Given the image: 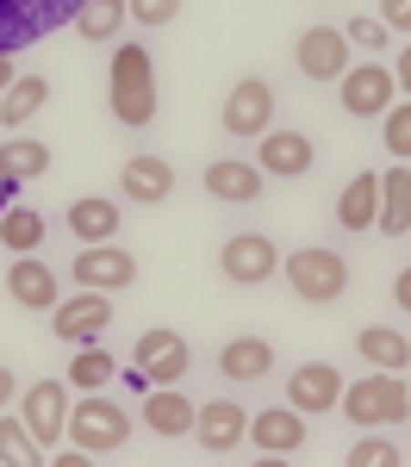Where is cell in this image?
Listing matches in <instances>:
<instances>
[{"label": "cell", "instance_id": "obj_31", "mask_svg": "<svg viewBox=\"0 0 411 467\" xmlns=\"http://www.w3.org/2000/svg\"><path fill=\"white\" fill-rule=\"evenodd\" d=\"M37 244H44V213H32V206H6V213H0V250L32 255Z\"/></svg>", "mask_w": 411, "mask_h": 467}, {"label": "cell", "instance_id": "obj_26", "mask_svg": "<svg viewBox=\"0 0 411 467\" xmlns=\"http://www.w3.org/2000/svg\"><path fill=\"white\" fill-rule=\"evenodd\" d=\"M63 224H69L75 244H112L118 237V206L100 200V193H87V200H75L69 213H63Z\"/></svg>", "mask_w": 411, "mask_h": 467}, {"label": "cell", "instance_id": "obj_3", "mask_svg": "<svg viewBox=\"0 0 411 467\" xmlns=\"http://www.w3.org/2000/svg\"><path fill=\"white\" fill-rule=\"evenodd\" d=\"M281 275H287L293 299H305V306H331V299L349 293V262H343L336 250H324V244L287 250L281 255Z\"/></svg>", "mask_w": 411, "mask_h": 467}, {"label": "cell", "instance_id": "obj_36", "mask_svg": "<svg viewBox=\"0 0 411 467\" xmlns=\"http://www.w3.org/2000/svg\"><path fill=\"white\" fill-rule=\"evenodd\" d=\"M343 37H349V44H362V50H380V44H386V26H380V19H349Z\"/></svg>", "mask_w": 411, "mask_h": 467}, {"label": "cell", "instance_id": "obj_14", "mask_svg": "<svg viewBox=\"0 0 411 467\" xmlns=\"http://www.w3.org/2000/svg\"><path fill=\"white\" fill-rule=\"evenodd\" d=\"M26 431L37 436V449H57V436L69 431V380L26 387Z\"/></svg>", "mask_w": 411, "mask_h": 467}, {"label": "cell", "instance_id": "obj_23", "mask_svg": "<svg viewBox=\"0 0 411 467\" xmlns=\"http://www.w3.org/2000/svg\"><path fill=\"white\" fill-rule=\"evenodd\" d=\"M380 237H406L411 231V162H393L380 175V218H374Z\"/></svg>", "mask_w": 411, "mask_h": 467}, {"label": "cell", "instance_id": "obj_24", "mask_svg": "<svg viewBox=\"0 0 411 467\" xmlns=\"http://www.w3.org/2000/svg\"><path fill=\"white\" fill-rule=\"evenodd\" d=\"M219 374L224 380H268L274 374V343L268 337H231L219 349Z\"/></svg>", "mask_w": 411, "mask_h": 467}, {"label": "cell", "instance_id": "obj_27", "mask_svg": "<svg viewBox=\"0 0 411 467\" xmlns=\"http://www.w3.org/2000/svg\"><path fill=\"white\" fill-rule=\"evenodd\" d=\"M374 218H380V175H355L336 193V224L343 231H374Z\"/></svg>", "mask_w": 411, "mask_h": 467}, {"label": "cell", "instance_id": "obj_13", "mask_svg": "<svg viewBox=\"0 0 411 467\" xmlns=\"http://www.w3.org/2000/svg\"><path fill=\"white\" fill-rule=\"evenodd\" d=\"M243 436H250V411H243L237 399H212V405H200V418H193V442H200L206 455H231V449H243Z\"/></svg>", "mask_w": 411, "mask_h": 467}, {"label": "cell", "instance_id": "obj_2", "mask_svg": "<svg viewBox=\"0 0 411 467\" xmlns=\"http://www.w3.org/2000/svg\"><path fill=\"white\" fill-rule=\"evenodd\" d=\"M336 411H343L349 424H362V431H386V424H399V418L411 411V387H406V374H380V368H374L368 380L343 387Z\"/></svg>", "mask_w": 411, "mask_h": 467}, {"label": "cell", "instance_id": "obj_18", "mask_svg": "<svg viewBox=\"0 0 411 467\" xmlns=\"http://www.w3.org/2000/svg\"><path fill=\"white\" fill-rule=\"evenodd\" d=\"M118 193L138 200V206H162V200L175 193V169H169L162 156H125V169H118Z\"/></svg>", "mask_w": 411, "mask_h": 467}, {"label": "cell", "instance_id": "obj_42", "mask_svg": "<svg viewBox=\"0 0 411 467\" xmlns=\"http://www.w3.org/2000/svg\"><path fill=\"white\" fill-rule=\"evenodd\" d=\"M13 81H19V75H13V57H6V50H0V94H6V88H13Z\"/></svg>", "mask_w": 411, "mask_h": 467}, {"label": "cell", "instance_id": "obj_15", "mask_svg": "<svg viewBox=\"0 0 411 467\" xmlns=\"http://www.w3.org/2000/svg\"><path fill=\"white\" fill-rule=\"evenodd\" d=\"M312 162H318V150H312L305 131H262L256 138V169L262 175L299 181V175H312Z\"/></svg>", "mask_w": 411, "mask_h": 467}, {"label": "cell", "instance_id": "obj_19", "mask_svg": "<svg viewBox=\"0 0 411 467\" xmlns=\"http://www.w3.org/2000/svg\"><path fill=\"white\" fill-rule=\"evenodd\" d=\"M6 299H19L26 312H50V306H57V268L37 262V255H13V268H6Z\"/></svg>", "mask_w": 411, "mask_h": 467}, {"label": "cell", "instance_id": "obj_25", "mask_svg": "<svg viewBox=\"0 0 411 467\" xmlns=\"http://www.w3.org/2000/svg\"><path fill=\"white\" fill-rule=\"evenodd\" d=\"M355 356L374 361L380 374H406L411 368V337L406 330H386V324H368V330H355Z\"/></svg>", "mask_w": 411, "mask_h": 467}, {"label": "cell", "instance_id": "obj_34", "mask_svg": "<svg viewBox=\"0 0 411 467\" xmlns=\"http://www.w3.org/2000/svg\"><path fill=\"white\" fill-rule=\"evenodd\" d=\"M349 467H406V455H399L386 436H362V442L349 449Z\"/></svg>", "mask_w": 411, "mask_h": 467}, {"label": "cell", "instance_id": "obj_22", "mask_svg": "<svg viewBox=\"0 0 411 467\" xmlns=\"http://www.w3.org/2000/svg\"><path fill=\"white\" fill-rule=\"evenodd\" d=\"M50 175V144H37V138H6L0 150V200L6 193H19L26 181Z\"/></svg>", "mask_w": 411, "mask_h": 467}, {"label": "cell", "instance_id": "obj_17", "mask_svg": "<svg viewBox=\"0 0 411 467\" xmlns=\"http://www.w3.org/2000/svg\"><path fill=\"white\" fill-rule=\"evenodd\" d=\"M336 399H343V374H336L331 361H305L287 374V405L305 411V418H318V411H331Z\"/></svg>", "mask_w": 411, "mask_h": 467}, {"label": "cell", "instance_id": "obj_33", "mask_svg": "<svg viewBox=\"0 0 411 467\" xmlns=\"http://www.w3.org/2000/svg\"><path fill=\"white\" fill-rule=\"evenodd\" d=\"M380 144L393 162H411V100H393L380 112Z\"/></svg>", "mask_w": 411, "mask_h": 467}, {"label": "cell", "instance_id": "obj_41", "mask_svg": "<svg viewBox=\"0 0 411 467\" xmlns=\"http://www.w3.org/2000/svg\"><path fill=\"white\" fill-rule=\"evenodd\" d=\"M19 393V387H13V368H6V361H0V411H6V399Z\"/></svg>", "mask_w": 411, "mask_h": 467}, {"label": "cell", "instance_id": "obj_11", "mask_svg": "<svg viewBox=\"0 0 411 467\" xmlns=\"http://www.w3.org/2000/svg\"><path fill=\"white\" fill-rule=\"evenodd\" d=\"M224 131H231V138H262V131H274V88H268L262 75H243V81L231 88V100H224Z\"/></svg>", "mask_w": 411, "mask_h": 467}, {"label": "cell", "instance_id": "obj_6", "mask_svg": "<svg viewBox=\"0 0 411 467\" xmlns=\"http://www.w3.org/2000/svg\"><path fill=\"white\" fill-rule=\"evenodd\" d=\"M393 94H399V81L386 63H349L343 81H336V100L349 119H380V112L393 107Z\"/></svg>", "mask_w": 411, "mask_h": 467}, {"label": "cell", "instance_id": "obj_9", "mask_svg": "<svg viewBox=\"0 0 411 467\" xmlns=\"http://www.w3.org/2000/svg\"><path fill=\"white\" fill-rule=\"evenodd\" d=\"M187 368H193V349H187L181 330H144L138 337V374H144V387H181Z\"/></svg>", "mask_w": 411, "mask_h": 467}, {"label": "cell", "instance_id": "obj_39", "mask_svg": "<svg viewBox=\"0 0 411 467\" xmlns=\"http://www.w3.org/2000/svg\"><path fill=\"white\" fill-rule=\"evenodd\" d=\"M393 81H399V88H406V94H411V44H406V50H399V63H393Z\"/></svg>", "mask_w": 411, "mask_h": 467}, {"label": "cell", "instance_id": "obj_35", "mask_svg": "<svg viewBox=\"0 0 411 467\" xmlns=\"http://www.w3.org/2000/svg\"><path fill=\"white\" fill-rule=\"evenodd\" d=\"M181 13V0H131V19L138 26H169Z\"/></svg>", "mask_w": 411, "mask_h": 467}, {"label": "cell", "instance_id": "obj_29", "mask_svg": "<svg viewBox=\"0 0 411 467\" xmlns=\"http://www.w3.org/2000/svg\"><path fill=\"white\" fill-rule=\"evenodd\" d=\"M44 100H50V81H44V75H19V81L6 88V100H0V125L13 131V125L37 119V112H44Z\"/></svg>", "mask_w": 411, "mask_h": 467}, {"label": "cell", "instance_id": "obj_7", "mask_svg": "<svg viewBox=\"0 0 411 467\" xmlns=\"http://www.w3.org/2000/svg\"><path fill=\"white\" fill-rule=\"evenodd\" d=\"M219 268H224V281H237V287H262V281L281 275V250L262 231H237V237H224Z\"/></svg>", "mask_w": 411, "mask_h": 467}, {"label": "cell", "instance_id": "obj_10", "mask_svg": "<svg viewBox=\"0 0 411 467\" xmlns=\"http://www.w3.org/2000/svg\"><path fill=\"white\" fill-rule=\"evenodd\" d=\"M75 287H94V293H125L138 281V255L131 250H112V244H81L75 255Z\"/></svg>", "mask_w": 411, "mask_h": 467}, {"label": "cell", "instance_id": "obj_5", "mask_svg": "<svg viewBox=\"0 0 411 467\" xmlns=\"http://www.w3.org/2000/svg\"><path fill=\"white\" fill-rule=\"evenodd\" d=\"M81 0H0V50H32L37 37H50L57 26H75Z\"/></svg>", "mask_w": 411, "mask_h": 467}, {"label": "cell", "instance_id": "obj_20", "mask_svg": "<svg viewBox=\"0 0 411 467\" xmlns=\"http://www.w3.org/2000/svg\"><path fill=\"white\" fill-rule=\"evenodd\" d=\"M250 442L268 449V455H293V449H305V411H293V405H268V411H256V418H250Z\"/></svg>", "mask_w": 411, "mask_h": 467}, {"label": "cell", "instance_id": "obj_1", "mask_svg": "<svg viewBox=\"0 0 411 467\" xmlns=\"http://www.w3.org/2000/svg\"><path fill=\"white\" fill-rule=\"evenodd\" d=\"M107 107L118 125L144 131L156 119V63H149L144 44H118L112 50V69H107Z\"/></svg>", "mask_w": 411, "mask_h": 467}, {"label": "cell", "instance_id": "obj_38", "mask_svg": "<svg viewBox=\"0 0 411 467\" xmlns=\"http://www.w3.org/2000/svg\"><path fill=\"white\" fill-rule=\"evenodd\" d=\"M393 306L411 312V268H399V281H393Z\"/></svg>", "mask_w": 411, "mask_h": 467}, {"label": "cell", "instance_id": "obj_40", "mask_svg": "<svg viewBox=\"0 0 411 467\" xmlns=\"http://www.w3.org/2000/svg\"><path fill=\"white\" fill-rule=\"evenodd\" d=\"M87 462H94L87 449H57V467H87Z\"/></svg>", "mask_w": 411, "mask_h": 467}, {"label": "cell", "instance_id": "obj_32", "mask_svg": "<svg viewBox=\"0 0 411 467\" xmlns=\"http://www.w3.org/2000/svg\"><path fill=\"white\" fill-rule=\"evenodd\" d=\"M37 462H44V449L26 431V418H0V467H37Z\"/></svg>", "mask_w": 411, "mask_h": 467}, {"label": "cell", "instance_id": "obj_21", "mask_svg": "<svg viewBox=\"0 0 411 467\" xmlns=\"http://www.w3.org/2000/svg\"><path fill=\"white\" fill-rule=\"evenodd\" d=\"M193 418H200V405L181 387H149L144 393V424L156 436H193Z\"/></svg>", "mask_w": 411, "mask_h": 467}, {"label": "cell", "instance_id": "obj_16", "mask_svg": "<svg viewBox=\"0 0 411 467\" xmlns=\"http://www.w3.org/2000/svg\"><path fill=\"white\" fill-rule=\"evenodd\" d=\"M268 175H262L256 162H243V156H219V162H206V193L219 200V206H256Z\"/></svg>", "mask_w": 411, "mask_h": 467}, {"label": "cell", "instance_id": "obj_12", "mask_svg": "<svg viewBox=\"0 0 411 467\" xmlns=\"http://www.w3.org/2000/svg\"><path fill=\"white\" fill-rule=\"evenodd\" d=\"M293 57H299V75H305V81H343V69L355 63L349 37L336 32V26H305Z\"/></svg>", "mask_w": 411, "mask_h": 467}, {"label": "cell", "instance_id": "obj_28", "mask_svg": "<svg viewBox=\"0 0 411 467\" xmlns=\"http://www.w3.org/2000/svg\"><path fill=\"white\" fill-rule=\"evenodd\" d=\"M125 19H131V0H81V13H75V32L87 37V44H112Z\"/></svg>", "mask_w": 411, "mask_h": 467}, {"label": "cell", "instance_id": "obj_37", "mask_svg": "<svg viewBox=\"0 0 411 467\" xmlns=\"http://www.w3.org/2000/svg\"><path fill=\"white\" fill-rule=\"evenodd\" d=\"M380 26L386 32H411V0H380Z\"/></svg>", "mask_w": 411, "mask_h": 467}, {"label": "cell", "instance_id": "obj_4", "mask_svg": "<svg viewBox=\"0 0 411 467\" xmlns=\"http://www.w3.org/2000/svg\"><path fill=\"white\" fill-rule=\"evenodd\" d=\"M69 436H75V449H87L94 462H107L112 449L131 442V411H125L118 399H107V393L75 399L69 405Z\"/></svg>", "mask_w": 411, "mask_h": 467}, {"label": "cell", "instance_id": "obj_30", "mask_svg": "<svg viewBox=\"0 0 411 467\" xmlns=\"http://www.w3.org/2000/svg\"><path fill=\"white\" fill-rule=\"evenodd\" d=\"M112 374H118V361H112L107 349H94V343L75 349V361H69V387H75V393H107Z\"/></svg>", "mask_w": 411, "mask_h": 467}, {"label": "cell", "instance_id": "obj_8", "mask_svg": "<svg viewBox=\"0 0 411 467\" xmlns=\"http://www.w3.org/2000/svg\"><path fill=\"white\" fill-rule=\"evenodd\" d=\"M112 330V299L94 287H81V299H57L50 306V337L63 343H100Z\"/></svg>", "mask_w": 411, "mask_h": 467}]
</instances>
